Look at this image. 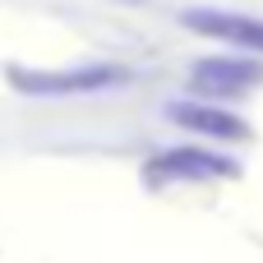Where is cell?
Returning a JSON list of instances; mask_svg holds the SVG:
<instances>
[{"instance_id":"cell-1","label":"cell","mask_w":263,"mask_h":263,"mask_svg":"<svg viewBox=\"0 0 263 263\" xmlns=\"http://www.w3.org/2000/svg\"><path fill=\"white\" fill-rule=\"evenodd\" d=\"M129 69L120 65H79V69H9V83L32 97H69V92H102L125 83Z\"/></svg>"},{"instance_id":"cell-2","label":"cell","mask_w":263,"mask_h":263,"mask_svg":"<svg viewBox=\"0 0 263 263\" xmlns=\"http://www.w3.org/2000/svg\"><path fill=\"white\" fill-rule=\"evenodd\" d=\"M263 83V65L250 55H217V60H199L190 74V88L203 97H240Z\"/></svg>"},{"instance_id":"cell-3","label":"cell","mask_w":263,"mask_h":263,"mask_svg":"<svg viewBox=\"0 0 263 263\" xmlns=\"http://www.w3.org/2000/svg\"><path fill=\"white\" fill-rule=\"evenodd\" d=\"M185 28H194V32H203V37L236 42V46L263 55V18H254V14H231V9H185Z\"/></svg>"},{"instance_id":"cell-4","label":"cell","mask_w":263,"mask_h":263,"mask_svg":"<svg viewBox=\"0 0 263 263\" xmlns=\"http://www.w3.org/2000/svg\"><path fill=\"white\" fill-rule=\"evenodd\" d=\"M231 171H236V162H227L208 148H171L148 162V176H157V180H213V176H231Z\"/></svg>"},{"instance_id":"cell-5","label":"cell","mask_w":263,"mask_h":263,"mask_svg":"<svg viewBox=\"0 0 263 263\" xmlns=\"http://www.w3.org/2000/svg\"><path fill=\"white\" fill-rule=\"evenodd\" d=\"M171 120H176V125H185V129L213 134V139H231V143H240V139H254V129H250L240 116H231V111H222V106H213V102L171 106Z\"/></svg>"}]
</instances>
